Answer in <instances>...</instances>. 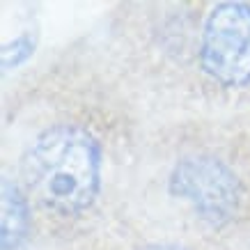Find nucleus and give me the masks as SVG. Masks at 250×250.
I'll return each mask as SVG.
<instances>
[{
	"label": "nucleus",
	"mask_w": 250,
	"mask_h": 250,
	"mask_svg": "<svg viewBox=\"0 0 250 250\" xmlns=\"http://www.w3.org/2000/svg\"><path fill=\"white\" fill-rule=\"evenodd\" d=\"M35 229L32 205L21 182L9 172L2 174V250H21Z\"/></svg>",
	"instance_id": "nucleus-4"
},
{
	"label": "nucleus",
	"mask_w": 250,
	"mask_h": 250,
	"mask_svg": "<svg viewBox=\"0 0 250 250\" xmlns=\"http://www.w3.org/2000/svg\"><path fill=\"white\" fill-rule=\"evenodd\" d=\"M16 179L51 234H87L106 184V145L92 122L62 115L23 145Z\"/></svg>",
	"instance_id": "nucleus-1"
},
{
	"label": "nucleus",
	"mask_w": 250,
	"mask_h": 250,
	"mask_svg": "<svg viewBox=\"0 0 250 250\" xmlns=\"http://www.w3.org/2000/svg\"><path fill=\"white\" fill-rule=\"evenodd\" d=\"M234 149L190 147L179 154L167 172V195L188 209L209 234L239 228L250 205L248 177L232 159Z\"/></svg>",
	"instance_id": "nucleus-2"
},
{
	"label": "nucleus",
	"mask_w": 250,
	"mask_h": 250,
	"mask_svg": "<svg viewBox=\"0 0 250 250\" xmlns=\"http://www.w3.org/2000/svg\"><path fill=\"white\" fill-rule=\"evenodd\" d=\"M110 250H202V246L186 234H140L138 239L124 241V248L113 246Z\"/></svg>",
	"instance_id": "nucleus-5"
},
{
	"label": "nucleus",
	"mask_w": 250,
	"mask_h": 250,
	"mask_svg": "<svg viewBox=\"0 0 250 250\" xmlns=\"http://www.w3.org/2000/svg\"><path fill=\"white\" fill-rule=\"evenodd\" d=\"M193 71L202 87L236 94L250 87V2L209 5L193 32Z\"/></svg>",
	"instance_id": "nucleus-3"
}]
</instances>
